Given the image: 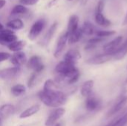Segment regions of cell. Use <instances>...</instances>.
I'll return each instance as SVG.
<instances>
[{"mask_svg": "<svg viewBox=\"0 0 127 126\" xmlns=\"http://www.w3.org/2000/svg\"><path fill=\"white\" fill-rule=\"evenodd\" d=\"M38 97L45 105L51 108H60L68 100L67 95L64 92L57 89L48 91L42 90L38 93Z\"/></svg>", "mask_w": 127, "mask_h": 126, "instance_id": "6da1fadb", "label": "cell"}, {"mask_svg": "<svg viewBox=\"0 0 127 126\" xmlns=\"http://www.w3.org/2000/svg\"><path fill=\"white\" fill-rule=\"evenodd\" d=\"M127 89H125L124 91H123V92L121 94V95L119 96L117 102L115 103V105L111 108V109L109 111L108 114H107V117H112L114 115H115L116 114L119 113L127 105Z\"/></svg>", "mask_w": 127, "mask_h": 126, "instance_id": "7a4b0ae2", "label": "cell"}, {"mask_svg": "<svg viewBox=\"0 0 127 126\" xmlns=\"http://www.w3.org/2000/svg\"><path fill=\"white\" fill-rule=\"evenodd\" d=\"M46 26V20L45 19H39L36 21L33 25L31 26L29 33H28V38L30 40L33 41L35 40L42 32L44 28Z\"/></svg>", "mask_w": 127, "mask_h": 126, "instance_id": "3957f363", "label": "cell"}, {"mask_svg": "<svg viewBox=\"0 0 127 126\" xmlns=\"http://www.w3.org/2000/svg\"><path fill=\"white\" fill-rule=\"evenodd\" d=\"M27 68L32 70L35 74H39L45 69V65L42 63V58L37 55L32 56L29 59H28L26 63Z\"/></svg>", "mask_w": 127, "mask_h": 126, "instance_id": "277c9868", "label": "cell"}, {"mask_svg": "<svg viewBox=\"0 0 127 126\" xmlns=\"http://www.w3.org/2000/svg\"><path fill=\"white\" fill-rule=\"evenodd\" d=\"M18 40L17 36L15 33L10 29H1L0 30V45L4 46H8L12 42Z\"/></svg>", "mask_w": 127, "mask_h": 126, "instance_id": "5b68a950", "label": "cell"}, {"mask_svg": "<svg viewBox=\"0 0 127 126\" xmlns=\"http://www.w3.org/2000/svg\"><path fill=\"white\" fill-rule=\"evenodd\" d=\"M65 114V109L63 108H57L54 109L48 117L45 122V126H54L57 122L60 120L64 114Z\"/></svg>", "mask_w": 127, "mask_h": 126, "instance_id": "8992f818", "label": "cell"}, {"mask_svg": "<svg viewBox=\"0 0 127 126\" xmlns=\"http://www.w3.org/2000/svg\"><path fill=\"white\" fill-rule=\"evenodd\" d=\"M112 59H113V53H104L89 58V59L86 60V63L89 65H98L106 63Z\"/></svg>", "mask_w": 127, "mask_h": 126, "instance_id": "52a82bcc", "label": "cell"}, {"mask_svg": "<svg viewBox=\"0 0 127 126\" xmlns=\"http://www.w3.org/2000/svg\"><path fill=\"white\" fill-rule=\"evenodd\" d=\"M68 33L67 32L63 33L59 37L57 45H56L55 50L54 52V56L55 58H57V59L59 58L61 56V54L63 53V52L64 51L66 44L68 42Z\"/></svg>", "mask_w": 127, "mask_h": 126, "instance_id": "ba28073f", "label": "cell"}, {"mask_svg": "<svg viewBox=\"0 0 127 126\" xmlns=\"http://www.w3.org/2000/svg\"><path fill=\"white\" fill-rule=\"evenodd\" d=\"M76 69H77V68H76L75 65L71 64L69 62H67L63 60V61L60 62L56 65L55 72L59 75L65 76V75H67V74H70L71 72L74 71Z\"/></svg>", "mask_w": 127, "mask_h": 126, "instance_id": "9c48e42d", "label": "cell"}, {"mask_svg": "<svg viewBox=\"0 0 127 126\" xmlns=\"http://www.w3.org/2000/svg\"><path fill=\"white\" fill-rule=\"evenodd\" d=\"M21 73V69L19 67H11L4 68L0 71V79L4 80H10L16 78Z\"/></svg>", "mask_w": 127, "mask_h": 126, "instance_id": "30bf717a", "label": "cell"}, {"mask_svg": "<svg viewBox=\"0 0 127 126\" xmlns=\"http://www.w3.org/2000/svg\"><path fill=\"white\" fill-rule=\"evenodd\" d=\"M101 105L102 102L100 100L92 94L86 97V100L85 101L86 108L89 111H95L98 110L101 107Z\"/></svg>", "mask_w": 127, "mask_h": 126, "instance_id": "8fae6325", "label": "cell"}, {"mask_svg": "<svg viewBox=\"0 0 127 126\" xmlns=\"http://www.w3.org/2000/svg\"><path fill=\"white\" fill-rule=\"evenodd\" d=\"M9 59H10V63H12V65L14 67H19V68L26 64L28 61L26 54L22 51L14 53L13 54L10 56Z\"/></svg>", "mask_w": 127, "mask_h": 126, "instance_id": "7c38bea8", "label": "cell"}, {"mask_svg": "<svg viewBox=\"0 0 127 126\" xmlns=\"http://www.w3.org/2000/svg\"><path fill=\"white\" fill-rule=\"evenodd\" d=\"M58 25H59L58 22H54V23L51 25V27L48 28V31H47L46 33L45 34L43 39H42L40 41V42H39V44H40L41 46L45 47V46H47V45L49 44V42L51 41L53 36H54L56 31H57V30Z\"/></svg>", "mask_w": 127, "mask_h": 126, "instance_id": "4fadbf2b", "label": "cell"}, {"mask_svg": "<svg viewBox=\"0 0 127 126\" xmlns=\"http://www.w3.org/2000/svg\"><path fill=\"white\" fill-rule=\"evenodd\" d=\"M123 42V36H119L112 40L111 42H108L103 46V50L104 53H113L121 45Z\"/></svg>", "mask_w": 127, "mask_h": 126, "instance_id": "5bb4252c", "label": "cell"}, {"mask_svg": "<svg viewBox=\"0 0 127 126\" xmlns=\"http://www.w3.org/2000/svg\"><path fill=\"white\" fill-rule=\"evenodd\" d=\"M81 58V54L77 49H70L64 55L63 60L73 65H76L78 60Z\"/></svg>", "mask_w": 127, "mask_h": 126, "instance_id": "9a60e30c", "label": "cell"}, {"mask_svg": "<svg viewBox=\"0 0 127 126\" xmlns=\"http://www.w3.org/2000/svg\"><path fill=\"white\" fill-rule=\"evenodd\" d=\"M16 112V107L12 104H4L0 106V117L7 119Z\"/></svg>", "mask_w": 127, "mask_h": 126, "instance_id": "2e32d148", "label": "cell"}, {"mask_svg": "<svg viewBox=\"0 0 127 126\" xmlns=\"http://www.w3.org/2000/svg\"><path fill=\"white\" fill-rule=\"evenodd\" d=\"M95 19L96 23L101 27H108L112 25V22L104 16V14L103 13V11H96Z\"/></svg>", "mask_w": 127, "mask_h": 126, "instance_id": "e0dca14e", "label": "cell"}, {"mask_svg": "<svg viewBox=\"0 0 127 126\" xmlns=\"http://www.w3.org/2000/svg\"><path fill=\"white\" fill-rule=\"evenodd\" d=\"M79 17L77 15H71L69 17L68 27H67V33L71 34L75 32L79 28Z\"/></svg>", "mask_w": 127, "mask_h": 126, "instance_id": "ac0fdd59", "label": "cell"}, {"mask_svg": "<svg viewBox=\"0 0 127 126\" xmlns=\"http://www.w3.org/2000/svg\"><path fill=\"white\" fill-rule=\"evenodd\" d=\"M94 83L95 82L93 80L89 79V80L86 81L83 84V85L80 88V94L83 97L86 98L92 94V90L94 88Z\"/></svg>", "mask_w": 127, "mask_h": 126, "instance_id": "d6986e66", "label": "cell"}, {"mask_svg": "<svg viewBox=\"0 0 127 126\" xmlns=\"http://www.w3.org/2000/svg\"><path fill=\"white\" fill-rule=\"evenodd\" d=\"M40 110V106L39 105H33L31 107L28 108L25 111H23L20 114H19V118L20 119H26L30 117H32L33 115L37 114Z\"/></svg>", "mask_w": 127, "mask_h": 126, "instance_id": "ffe728a7", "label": "cell"}, {"mask_svg": "<svg viewBox=\"0 0 127 126\" xmlns=\"http://www.w3.org/2000/svg\"><path fill=\"white\" fill-rule=\"evenodd\" d=\"M127 54V43L124 42L114 53H113V59L115 60H121Z\"/></svg>", "mask_w": 127, "mask_h": 126, "instance_id": "44dd1931", "label": "cell"}, {"mask_svg": "<svg viewBox=\"0 0 127 126\" xmlns=\"http://www.w3.org/2000/svg\"><path fill=\"white\" fill-rule=\"evenodd\" d=\"M6 26L10 30H22L24 26H25V24L24 22H22V19L17 18V19H12L10 21H9L7 24H6Z\"/></svg>", "mask_w": 127, "mask_h": 126, "instance_id": "7402d4cb", "label": "cell"}, {"mask_svg": "<svg viewBox=\"0 0 127 126\" xmlns=\"http://www.w3.org/2000/svg\"><path fill=\"white\" fill-rule=\"evenodd\" d=\"M83 35V33L81 28H78L75 32H74L71 34H68V43L69 45H74V44L78 42L81 39Z\"/></svg>", "mask_w": 127, "mask_h": 126, "instance_id": "603a6c76", "label": "cell"}, {"mask_svg": "<svg viewBox=\"0 0 127 126\" xmlns=\"http://www.w3.org/2000/svg\"><path fill=\"white\" fill-rule=\"evenodd\" d=\"M26 45V42L22 40H16L11 44H10L7 48L10 51H13L14 53L21 51Z\"/></svg>", "mask_w": 127, "mask_h": 126, "instance_id": "cb8c5ba5", "label": "cell"}, {"mask_svg": "<svg viewBox=\"0 0 127 126\" xmlns=\"http://www.w3.org/2000/svg\"><path fill=\"white\" fill-rule=\"evenodd\" d=\"M81 30L83 31V33L87 36H92L93 34L95 33L96 32V29L95 27L94 26V25L92 23H91L89 21H86L83 23Z\"/></svg>", "mask_w": 127, "mask_h": 126, "instance_id": "d4e9b609", "label": "cell"}, {"mask_svg": "<svg viewBox=\"0 0 127 126\" xmlns=\"http://www.w3.org/2000/svg\"><path fill=\"white\" fill-rule=\"evenodd\" d=\"M104 40H105V39H102L100 37H95V38L90 39L87 42L84 49H85V50H92L95 49L98 44L101 43Z\"/></svg>", "mask_w": 127, "mask_h": 126, "instance_id": "484cf974", "label": "cell"}, {"mask_svg": "<svg viewBox=\"0 0 127 126\" xmlns=\"http://www.w3.org/2000/svg\"><path fill=\"white\" fill-rule=\"evenodd\" d=\"M28 8L22 4H16L14 6L10 12L11 16H19V15H25L28 13Z\"/></svg>", "mask_w": 127, "mask_h": 126, "instance_id": "4316f807", "label": "cell"}, {"mask_svg": "<svg viewBox=\"0 0 127 126\" xmlns=\"http://www.w3.org/2000/svg\"><path fill=\"white\" fill-rule=\"evenodd\" d=\"M10 92L13 96L19 97V96L23 95L26 92V88L22 84H16L11 88Z\"/></svg>", "mask_w": 127, "mask_h": 126, "instance_id": "83f0119b", "label": "cell"}, {"mask_svg": "<svg viewBox=\"0 0 127 126\" xmlns=\"http://www.w3.org/2000/svg\"><path fill=\"white\" fill-rule=\"evenodd\" d=\"M127 125V113L123 116L115 119L106 126H126Z\"/></svg>", "mask_w": 127, "mask_h": 126, "instance_id": "f1b7e54d", "label": "cell"}, {"mask_svg": "<svg viewBox=\"0 0 127 126\" xmlns=\"http://www.w3.org/2000/svg\"><path fill=\"white\" fill-rule=\"evenodd\" d=\"M116 33L115 30H96L95 34L97 36V37H100L102 39H105L106 37H109L112 36L113 35H115Z\"/></svg>", "mask_w": 127, "mask_h": 126, "instance_id": "f546056e", "label": "cell"}, {"mask_svg": "<svg viewBox=\"0 0 127 126\" xmlns=\"http://www.w3.org/2000/svg\"><path fill=\"white\" fill-rule=\"evenodd\" d=\"M56 85H57V84H56V82L54 80H52V79H47L45 82V83H44L42 91H51V90L55 89Z\"/></svg>", "mask_w": 127, "mask_h": 126, "instance_id": "4dcf8cb0", "label": "cell"}, {"mask_svg": "<svg viewBox=\"0 0 127 126\" xmlns=\"http://www.w3.org/2000/svg\"><path fill=\"white\" fill-rule=\"evenodd\" d=\"M36 74L32 73L31 75L29 76L28 80V83H27L28 88H32L36 84Z\"/></svg>", "mask_w": 127, "mask_h": 126, "instance_id": "1f68e13d", "label": "cell"}, {"mask_svg": "<svg viewBox=\"0 0 127 126\" xmlns=\"http://www.w3.org/2000/svg\"><path fill=\"white\" fill-rule=\"evenodd\" d=\"M39 1V0H19V3L24 6H31L37 4Z\"/></svg>", "mask_w": 127, "mask_h": 126, "instance_id": "d6a6232c", "label": "cell"}, {"mask_svg": "<svg viewBox=\"0 0 127 126\" xmlns=\"http://www.w3.org/2000/svg\"><path fill=\"white\" fill-rule=\"evenodd\" d=\"M10 54L9 53L7 52H0V62H4L7 59H10Z\"/></svg>", "mask_w": 127, "mask_h": 126, "instance_id": "836d02e7", "label": "cell"}, {"mask_svg": "<svg viewBox=\"0 0 127 126\" xmlns=\"http://www.w3.org/2000/svg\"><path fill=\"white\" fill-rule=\"evenodd\" d=\"M58 1H59V0H51V1L48 2V7L50 8V7L54 6V5L58 2Z\"/></svg>", "mask_w": 127, "mask_h": 126, "instance_id": "e575fe53", "label": "cell"}, {"mask_svg": "<svg viewBox=\"0 0 127 126\" xmlns=\"http://www.w3.org/2000/svg\"><path fill=\"white\" fill-rule=\"evenodd\" d=\"M6 0H0V9L3 8L6 4Z\"/></svg>", "mask_w": 127, "mask_h": 126, "instance_id": "d590c367", "label": "cell"}, {"mask_svg": "<svg viewBox=\"0 0 127 126\" xmlns=\"http://www.w3.org/2000/svg\"><path fill=\"white\" fill-rule=\"evenodd\" d=\"M122 25H123L124 26L127 25V15H126V16H125V18H124V22H123Z\"/></svg>", "mask_w": 127, "mask_h": 126, "instance_id": "8d00e7d4", "label": "cell"}, {"mask_svg": "<svg viewBox=\"0 0 127 126\" xmlns=\"http://www.w3.org/2000/svg\"><path fill=\"white\" fill-rule=\"evenodd\" d=\"M54 126H63V123H56Z\"/></svg>", "mask_w": 127, "mask_h": 126, "instance_id": "74e56055", "label": "cell"}, {"mask_svg": "<svg viewBox=\"0 0 127 126\" xmlns=\"http://www.w3.org/2000/svg\"><path fill=\"white\" fill-rule=\"evenodd\" d=\"M1 125H2V119L0 117V126H1Z\"/></svg>", "mask_w": 127, "mask_h": 126, "instance_id": "f35d334b", "label": "cell"}, {"mask_svg": "<svg viewBox=\"0 0 127 126\" xmlns=\"http://www.w3.org/2000/svg\"><path fill=\"white\" fill-rule=\"evenodd\" d=\"M3 27H3V25L0 23V30H1V29H3Z\"/></svg>", "mask_w": 127, "mask_h": 126, "instance_id": "ab89813d", "label": "cell"}, {"mask_svg": "<svg viewBox=\"0 0 127 126\" xmlns=\"http://www.w3.org/2000/svg\"><path fill=\"white\" fill-rule=\"evenodd\" d=\"M125 85H127V80H126V82H125Z\"/></svg>", "mask_w": 127, "mask_h": 126, "instance_id": "60d3db41", "label": "cell"}, {"mask_svg": "<svg viewBox=\"0 0 127 126\" xmlns=\"http://www.w3.org/2000/svg\"><path fill=\"white\" fill-rule=\"evenodd\" d=\"M83 1H84V2H86V1H88V0H83Z\"/></svg>", "mask_w": 127, "mask_h": 126, "instance_id": "b9f144b4", "label": "cell"}, {"mask_svg": "<svg viewBox=\"0 0 127 126\" xmlns=\"http://www.w3.org/2000/svg\"><path fill=\"white\" fill-rule=\"evenodd\" d=\"M25 126V125H22V126Z\"/></svg>", "mask_w": 127, "mask_h": 126, "instance_id": "7bdbcfd3", "label": "cell"}, {"mask_svg": "<svg viewBox=\"0 0 127 126\" xmlns=\"http://www.w3.org/2000/svg\"><path fill=\"white\" fill-rule=\"evenodd\" d=\"M125 42H127V40H126V41H125Z\"/></svg>", "mask_w": 127, "mask_h": 126, "instance_id": "ee69618b", "label": "cell"}, {"mask_svg": "<svg viewBox=\"0 0 127 126\" xmlns=\"http://www.w3.org/2000/svg\"><path fill=\"white\" fill-rule=\"evenodd\" d=\"M68 1H72V0H68Z\"/></svg>", "mask_w": 127, "mask_h": 126, "instance_id": "f6af8a7d", "label": "cell"}, {"mask_svg": "<svg viewBox=\"0 0 127 126\" xmlns=\"http://www.w3.org/2000/svg\"><path fill=\"white\" fill-rule=\"evenodd\" d=\"M0 94H1V91H0Z\"/></svg>", "mask_w": 127, "mask_h": 126, "instance_id": "bcb514c9", "label": "cell"}]
</instances>
